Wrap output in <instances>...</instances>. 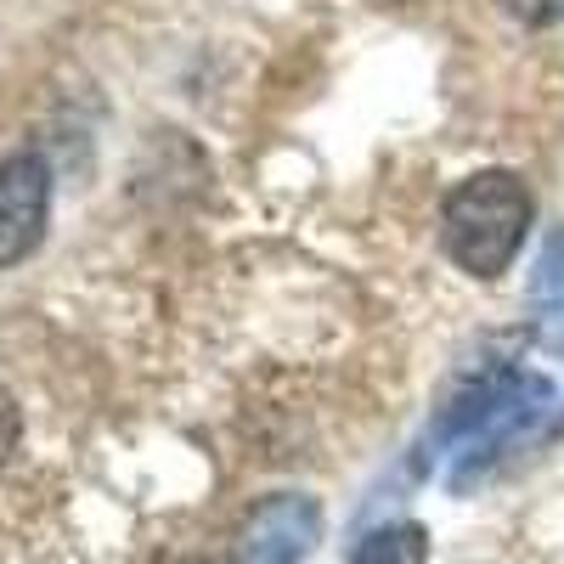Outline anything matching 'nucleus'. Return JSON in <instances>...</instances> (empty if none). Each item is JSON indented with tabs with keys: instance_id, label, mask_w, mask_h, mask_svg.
<instances>
[{
	"instance_id": "obj_1",
	"label": "nucleus",
	"mask_w": 564,
	"mask_h": 564,
	"mask_svg": "<svg viewBox=\"0 0 564 564\" xmlns=\"http://www.w3.org/2000/svg\"><path fill=\"white\" fill-rule=\"evenodd\" d=\"M553 406V384L536 379V372H486V379H468L435 417V452H452V486H475L486 468L520 441Z\"/></svg>"
},
{
	"instance_id": "obj_2",
	"label": "nucleus",
	"mask_w": 564,
	"mask_h": 564,
	"mask_svg": "<svg viewBox=\"0 0 564 564\" xmlns=\"http://www.w3.org/2000/svg\"><path fill=\"white\" fill-rule=\"evenodd\" d=\"M536 220V198L531 186L513 170H480L457 181L446 204H441V243L452 254V265H463L468 276H502L513 265V254L525 249Z\"/></svg>"
},
{
	"instance_id": "obj_3",
	"label": "nucleus",
	"mask_w": 564,
	"mask_h": 564,
	"mask_svg": "<svg viewBox=\"0 0 564 564\" xmlns=\"http://www.w3.org/2000/svg\"><path fill=\"white\" fill-rule=\"evenodd\" d=\"M52 220V164L40 153L0 159V265H18L40 249Z\"/></svg>"
},
{
	"instance_id": "obj_4",
	"label": "nucleus",
	"mask_w": 564,
	"mask_h": 564,
	"mask_svg": "<svg viewBox=\"0 0 564 564\" xmlns=\"http://www.w3.org/2000/svg\"><path fill=\"white\" fill-rule=\"evenodd\" d=\"M322 536V508L311 497H265L243 531H238V558L243 564H300Z\"/></svg>"
},
{
	"instance_id": "obj_5",
	"label": "nucleus",
	"mask_w": 564,
	"mask_h": 564,
	"mask_svg": "<svg viewBox=\"0 0 564 564\" xmlns=\"http://www.w3.org/2000/svg\"><path fill=\"white\" fill-rule=\"evenodd\" d=\"M531 316H536V339L547 350H564V226L542 243V260L531 276Z\"/></svg>"
},
{
	"instance_id": "obj_6",
	"label": "nucleus",
	"mask_w": 564,
	"mask_h": 564,
	"mask_svg": "<svg viewBox=\"0 0 564 564\" xmlns=\"http://www.w3.org/2000/svg\"><path fill=\"white\" fill-rule=\"evenodd\" d=\"M423 558V531L417 525H384V531H372L350 564H417Z\"/></svg>"
},
{
	"instance_id": "obj_7",
	"label": "nucleus",
	"mask_w": 564,
	"mask_h": 564,
	"mask_svg": "<svg viewBox=\"0 0 564 564\" xmlns=\"http://www.w3.org/2000/svg\"><path fill=\"white\" fill-rule=\"evenodd\" d=\"M502 7L520 18L525 29H547V23H558L564 18V0H502Z\"/></svg>"
},
{
	"instance_id": "obj_8",
	"label": "nucleus",
	"mask_w": 564,
	"mask_h": 564,
	"mask_svg": "<svg viewBox=\"0 0 564 564\" xmlns=\"http://www.w3.org/2000/svg\"><path fill=\"white\" fill-rule=\"evenodd\" d=\"M12 435H18V417H12V401L0 395V457H7V446H12Z\"/></svg>"
}]
</instances>
